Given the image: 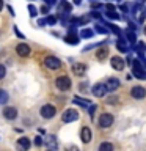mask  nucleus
I'll list each match as a JSON object with an SVG mask.
<instances>
[{
	"instance_id": "25",
	"label": "nucleus",
	"mask_w": 146,
	"mask_h": 151,
	"mask_svg": "<svg viewBox=\"0 0 146 151\" xmlns=\"http://www.w3.org/2000/svg\"><path fill=\"white\" fill-rule=\"evenodd\" d=\"M99 151H113V145L108 143V142H102L99 145Z\"/></svg>"
},
{
	"instance_id": "18",
	"label": "nucleus",
	"mask_w": 146,
	"mask_h": 151,
	"mask_svg": "<svg viewBox=\"0 0 146 151\" xmlns=\"http://www.w3.org/2000/svg\"><path fill=\"white\" fill-rule=\"evenodd\" d=\"M104 25H105V27H108V30H110V32H113V33H115V35H116L118 38H122V32H121V28H120V27L113 25L112 22H105Z\"/></svg>"
},
{
	"instance_id": "10",
	"label": "nucleus",
	"mask_w": 146,
	"mask_h": 151,
	"mask_svg": "<svg viewBox=\"0 0 146 151\" xmlns=\"http://www.w3.org/2000/svg\"><path fill=\"white\" fill-rule=\"evenodd\" d=\"M105 87H107V91H115V90L120 87V80L115 79V77H110V79H107L105 80Z\"/></svg>"
},
{
	"instance_id": "42",
	"label": "nucleus",
	"mask_w": 146,
	"mask_h": 151,
	"mask_svg": "<svg viewBox=\"0 0 146 151\" xmlns=\"http://www.w3.org/2000/svg\"><path fill=\"white\" fill-rule=\"evenodd\" d=\"M129 28H132V30H135V24H134V22H129Z\"/></svg>"
},
{
	"instance_id": "23",
	"label": "nucleus",
	"mask_w": 146,
	"mask_h": 151,
	"mask_svg": "<svg viewBox=\"0 0 146 151\" xmlns=\"http://www.w3.org/2000/svg\"><path fill=\"white\" fill-rule=\"evenodd\" d=\"M80 38H93L94 36V30L91 28H83V30H80Z\"/></svg>"
},
{
	"instance_id": "39",
	"label": "nucleus",
	"mask_w": 146,
	"mask_h": 151,
	"mask_svg": "<svg viewBox=\"0 0 146 151\" xmlns=\"http://www.w3.org/2000/svg\"><path fill=\"white\" fill-rule=\"evenodd\" d=\"M46 24H47L46 19H39V21H38V25H46Z\"/></svg>"
},
{
	"instance_id": "14",
	"label": "nucleus",
	"mask_w": 146,
	"mask_h": 151,
	"mask_svg": "<svg viewBox=\"0 0 146 151\" xmlns=\"http://www.w3.org/2000/svg\"><path fill=\"white\" fill-rule=\"evenodd\" d=\"M3 116L6 118V120H14V118L17 116V110H16L14 107H5Z\"/></svg>"
},
{
	"instance_id": "33",
	"label": "nucleus",
	"mask_w": 146,
	"mask_h": 151,
	"mask_svg": "<svg viewBox=\"0 0 146 151\" xmlns=\"http://www.w3.org/2000/svg\"><path fill=\"white\" fill-rule=\"evenodd\" d=\"M91 17H96V19H102L101 13H97V11H93V13H91Z\"/></svg>"
},
{
	"instance_id": "31",
	"label": "nucleus",
	"mask_w": 146,
	"mask_h": 151,
	"mask_svg": "<svg viewBox=\"0 0 146 151\" xmlns=\"http://www.w3.org/2000/svg\"><path fill=\"white\" fill-rule=\"evenodd\" d=\"M5 76H6V68H5L3 65H0V80H2Z\"/></svg>"
},
{
	"instance_id": "9",
	"label": "nucleus",
	"mask_w": 146,
	"mask_h": 151,
	"mask_svg": "<svg viewBox=\"0 0 146 151\" xmlns=\"http://www.w3.org/2000/svg\"><path fill=\"white\" fill-rule=\"evenodd\" d=\"M110 61H112V68L116 69V71H122V69H124V66H126L124 60L120 58V57H112Z\"/></svg>"
},
{
	"instance_id": "1",
	"label": "nucleus",
	"mask_w": 146,
	"mask_h": 151,
	"mask_svg": "<svg viewBox=\"0 0 146 151\" xmlns=\"http://www.w3.org/2000/svg\"><path fill=\"white\" fill-rule=\"evenodd\" d=\"M55 83H57V88L63 90V91L69 90L71 85H72V82H71V79L68 77V76H60V77L55 80Z\"/></svg>"
},
{
	"instance_id": "11",
	"label": "nucleus",
	"mask_w": 146,
	"mask_h": 151,
	"mask_svg": "<svg viewBox=\"0 0 146 151\" xmlns=\"http://www.w3.org/2000/svg\"><path fill=\"white\" fill-rule=\"evenodd\" d=\"M16 52H17V55H21V57H28L31 49H30V46H27V44H17Z\"/></svg>"
},
{
	"instance_id": "38",
	"label": "nucleus",
	"mask_w": 146,
	"mask_h": 151,
	"mask_svg": "<svg viewBox=\"0 0 146 151\" xmlns=\"http://www.w3.org/2000/svg\"><path fill=\"white\" fill-rule=\"evenodd\" d=\"M121 9L124 13H129V6H127V5H121Z\"/></svg>"
},
{
	"instance_id": "41",
	"label": "nucleus",
	"mask_w": 146,
	"mask_h": 151,
	"mask_svg": "<svg viewBox=\"0 0 146 151\" xmlns=\"http://www.w3.org/2000/svg\"><path fill=\"white\" fill-rule=\"evenodd\" d=\"M66 151H79V148H77V146H74V145H72V146H69V148L66 150Z\"/></svg>"
},
{
	"instance_id": "44",
	"label": "nucleus",
	"mask_w": 146,
	"mask_h": 151,
	"mask_svg": "<svg viewBox=\"0 0 146 151\" xmlns=\"http://www.w3.org/2000/svg\"><path fill=\"white\" fill-rule=\"evenodd\" d=\"M3 8V0H0V9Z\"/></svg>"
},
{
	"instance_id": "16",
	"label": "nucleus",
	"mask_w": 146,
	"mask_h": 151,
	"mask_svg": "<svg viewBox=\"0 0 146 151\" xmlns=\"http://www.w3.org/2000/svg\"><path fill=\"white\" fill-rule=\"evenodd\" d=\"M71 9H72V5L68 3V0H61L60 2V13L63 14H69Z\"/></svg>"
},
{
	"instance_id": "12",
	"label": "nucleus",
	"mask_w": 146,
	"mask_h": 151,
	"mask_svg": "<svg viewBox=\"0 0 146 151\" xmlns=\"http://www.w3.org/2000/svg\"><path fill=\"white\" fill-rule=\"evenodd\" d=\"M72 73L75 76H83L85 73H87V66H85L83 63H74L72 65Z\"/></svg>"
},
{
	"instance_id": "32",
	"label": "nucleus",
	"mask_w": 146,
	"mask_h": 151,
	"mask_svg": "<svg viewBox=\"0 0 146 151\" xmlns=\"http://www.w3.org/2000/svg\"><path fill=\"white\" fill-rule=\"evenodd\" d=\"M42 143H44V140H42L41 137H36V140H35V145H36V146H41Z\"/></svg>"
},
{
	"instance_id": "13",
	"label": "nucleus",
	"mask_w": 146,
	"mask_h": 151,
	"mask_svg": "<svg viewBox=\"0 0 146 151\" xmlns=\"http://www.w3.org/2000/svg\"><path fill=\"white\" fill-rule=\"evenodd\" d=\"M44 145L49 146V150H57V146H58V143H57V139H55V135H47L46 139H44Z\"/></svg>"
},
{
	"instance_id": "20",
	"label": "nucleus",
	"mask_w": 146,
	"mask_h": 151,
	"mask_svg": "<svg viewBox=\"0 0 146 151\" xmlns=\"http://www.w3.org/2000/svg\"><path fill=\"white\" fill-rule=\"evenodd\" d=\"M107 57H108V50H107V49L101 47V49L96 50V58H97V60H105Z\"/></svg>"
},
{
	"instance_id": "8",
	"label": "nucleus",
	"mask_w": 146,
	"mask_h": 151,
	"mask_svg": "<svg viewBox=\"0 0 146 151\" xmlns=\"http://www.w3.org/2000/svg\"><path fill=\"white\" fill-rule=\"evenodd\" d=\"M132 98H135V99H143V98H146V88L140 87V85L134 87V88H132Z\"/></svg>"
},
{
	"instance_id": "26",
	"label": "nucleus",
	"mask_w": 146,
	"mask_h": 151,
	"mask_svg": "<svg viewBox=\"0 0 146 151\" xmlns=\"http://www.w3.org/2000/svg\"><path fill=\"white\" fill-rule=\"evenodd\" d=\"M74 102L79 104L80 107H88V101H87V99H82V98H79V96L74 98Z\"/></svg>"
},
{
	"instance_id": "2",
	"label": "nucleus",
	"mask_w": 146,
	"mask_h": 151,
	"mask_svg": "<svg viewBox=\"0 0 146 151\" xmlns=\"http://www.w3.org/2000/svg\"><path fill=\"white\" fill-rule=\"evenodd\" d=\"M44 65H46V68H49V69H60V66H61V61L57 58V57L54 55H49V57H46L44 58Z\"/></svg>"
},
{
	"instance_id": "27",
	"label": "nucleus",
	"mask_w": 146,
	"mask_h": 151,
	"mask_svg": "<svg viewBox=\"0 0 146 151\" xmlns=\"http://www.w3.org/2000/svg\"><path fill=\"white\" fill-rule=\"evenodd\" d=\"M8 93L5 91V90L0 88V104H5V102H8Z\"/></svg>"
},
{
	"instance_id": "3",
	"label": "nucleus",
	"mask_w": 146,
	"mask_h": 151,
	"mask_svg": "<svg viewBox=\"0 0 146 151\" xmlns=\"http://www.w3.org/2000/svg\"><path fill=\"white\" fill-rule=\"evenodd\" d=\"M39 113H41V116H42V118H47V120H49V118H54V116H55L57 110H55V107H54V106L47 104V106H42V107H41Z\"/></svg>"
},
{
	"instance_id": "46",
	"label": "nucleus",
	"mask_w": 146,
	"mask_h": 151,
	"mask_svg": "<svg viewBox=\"0 0 146 151\" xmlns=\"http://www.w3.org/2000/svg\"><path fill=\"white\" fill-rule=\"evenodd\" d=\"M49 151H52V150H49Z\"/></svg>"
},
{
	"instance_id": "17",
	"label": "nucleus",
	"mask_w": 146,
	"mask_h": 151,
	"mask_svg": "<svg viewBox=\"0 0 146 151\" xmlns=\"http://www.w3.org/2000/svg\"><path fill=\"white\" fill-rule=\"evenodd\" d=\"M79 41H80V36L74 35V33H69V35H66V38H64V42H68V44H72V46L79 44Z\"/></svg>"
},
{
	"instance_id": "7",
	"label": "nucleus",
	"mask_w": 146,
	"mask_h": 151,
	"mask_svg": "<svg viewBox=\"0 0 146 151\" xmlns=\"http://www.w3.org/2000/svg\"><path fill=\"white\" fill-rule=\"evenodd\" d=\"M30 139H27V137H21V139L17 140V151H28V148H30Z\"/></svg>"
},
{
	"instance_id": "40",
	"label": "nucleus",
	"mask_w": 146,
	"mask_h": 151,
	"mask_svg": "<svg viewBox=\"0 0 146 151\" xmlns=\"http://www.w3.org/2000/svg\"><path fill=\"white\" fill-rule=\"evenodd\" d=\"M94 110H96V106L89 107V115H91V118H93V115H94Z\"/></svg>"
},
{
	"instance_id": "4",
	"label": "nucleus",
	"mask_w": 146,
	"mask_h": 151,
	"mask_svg": "<svg viewBox=\"0 0 146 151\" xmlns=\"http://www.w3.org/2000/svg\"><path fill=\"white\" fill-rule=\"evenodd\" d=\"M79 118V113L77 110H74V109H68V110H64L63 116H61V120H63L64 123H72Z\"/></svg>"
},
{
	"instance_id": "30",
	"label": "nucleus",
	"mask_w": 146,
	"mask_h": 151,
	"mask_svg": "<svg viewBox=\"0 0 146 151\" xmlns=\"http://www.w3.org/2000/svg\"><path fill=\"white\" fill-rule=\"evenodd\" d=\"M46 21H47V24H49V25H55V24H57V21H58V19H57L55 16H49V17L46 19Z\"/></svg>"
},
{
	"instance_id": "5",
	"label": "nucleus",
	"mask_w": 146,
	"mask_h": 151,
	"mask_svg": "<svg viewBox=\"0 0 146 151\" xmlns=\"http://www.w3.org/2000/svg\"><path fill=\"white\" fill-rule=\"evenodd\" d=\"M113 124V116L110 113H102L101 118H99V126L101 127H110Z\"/></svg>"
},
{
	"instance_id": "43",
	"label": "nucleus",
	"mask_w": 146,
	"mask_h": 151,
	"mask_svg": "<svg viewBox=\"0 0 146 151\" xmlns=\"http://www.w3.org/2000/svg\"><path fill=\"white\" fill-rule=\"evenodd\" d=\"M82 3V0H74V5H80Z\"/></svg>"
},
{
	"instance_id": "6",
	"label": "nucleus",
	"mask_w": 146,
	"mask_h": 151,
	"mask_svg": "<svg viewBox=\"0 0 146 151\" xmlns=\"http://www.w3.org/2000/svg\"><path fill=\"white\" fill-rule=\"evenodd\" d=\"M91 91L96 98H102V96H105V93H107V87H105V83H96Z\"/></svg>"
},
{
	"instance_id": "19",
	"label": "nucleus",
	"mask_w": 146,
	"mask_h": 151,
	"mask_svg": "<svg viewBox=\"0 0 146 151\" xmlns=\"http://www.w3.org/2000/svg\"><path fill=\"white\" fill-rule=\"evenodd\" d=\"M116 47H118V50L120 52H129V47H127V44H126V41H124V38H120V40L116 41Z\"/></svg>"
},
{
	"instance_id": "28",
	"label": "nucleus",
	"mask_w": 146,
	"mask_h": 151,
	"mask_svg": "<svg viewBox=\"0 0 146 151\" xmlns=\"http://www.w3.org/2000/svg\"><path fill=\"white\" fill-rule=\"evenodd\" d=\"M141 11V3H137V5H134L132 6V16H138V13Z\"/></svg>"
},
{
	"instance_id": "36",
	"label": "nucleus",
	"mask_w": 146,
	"mask_h": 151,
	"mask_svg": "<svg viewBox=\"0 0 146 151\" xmlns=\"http://www.w3.org/2000/svg\"><path fill=\"white\" fill-rule=\"evenodd\" d=\"M101 44H104V42H99V44H94V47H96V46H101ZM91 47H93V46H87V47H85V49H83V52L89 50V49H91Z\"/></svg>"
},
{
	"instance_id": "24",
	"label": "nucleus",
	"mask_w": 146,
	"mask_h": 151,
	"mask_svg": "<svg viewBox=\"0 0 146 151\" xmlns=\"http://www.w3.org/2000/svg\"><path fill=\"white\" fill-rule=\"evenodd\" d=\"M105 16L113 19V21H120V19H121V16L116 13V9H112V11H107V9H105Z\"/></svg>"
},
{
	"instance_id": "37",
	"label": "nucleus",
	"mask_w": 146,
	"mask_h": 151,
	"mask_svg": "<svg viewBox=\"0 0 146 151\" xmlns=\"http://www.w3.org/2000/svg\"><path fill=\"white\" fill-rule=\"evenodd\" d=\"M14 32H16V35H17L19 38H25V36H24V35H22V33H21V32H19V30H17V27H14Z\"/></svg>"
},
{
	"instance_id": "21",
	"label": "nucleus",
	"mask_w": 146,
	"mask_h": 151,
	"mask_svg": "<svg viewBox=\"0 0 146 151\" xmlns=\"http://www.w3.org/2000/svg\"><path fill=\"white\" fill-rule=\"evenodd\" d=\"M94 32L101 33V35H108V33H110V30H108V27H105L104 24H97V25L94 27Z\"/></svg>"
},
{
	"instance_id": "22",
	"label": "nucleus",
	"mask_w": 146,
	"mask_h": 151,
	"mask_svg": "<svg viewBox=\"0 0 146 151\" xmlns=\"http://www.w3.org/2000/svg\"><path fill=\"white\" fill-rule=\"evenodd\" d=\"M126 38H127V41L130 42V44H135L137 42V36H135V32L134 30H126Z\"/></svg>"
},
{
	"instance_id": "34",
	"label": "nucleus",
	"mask_w": 146,
	"mask_h": 151,
	"mask_svg": "<svg viewBox=\"0 0 146 151\" xmlns=\"http://www.w3.org/2000/svg\"><path fill=\"white\" fill-rule=\"evenodd\" d=\"M44 2H46L47 6H52V5H55V3H57V0H44Z\"/></svg>"
},
{
	"instance_id": "29",
	"label": "nucleus",
	"mask_w": 146,
	"mask_h": 151,
	"mask_svg": "<svg viewBox=\"0 0 146 151\" xmlns=\"http://www.w3.org/2000/svg\"><path fill=\"white\" fill-rule=\"evenodd\" d=\"M28 14H30L31 17H35L36 14H38V9H36L35 5H28Z\"/></svg>"
},
{
	"instance_id": "15",
	"label": "nucleus",
	"mask_w": 146,
	"mask_h": 151,
	"mask_svg": "<svg viewBox=\"0 0 146 151\" xmlns=\"http://www.w3.org/2000/svg\"><path fill=\"white\" fill-rule=\"evenodd\" d=\"M80 139H82L83 143H89V140H91V131H89V127H82V132H80Z\"/></svg>"
},
{
	"instance_id": "35",
	"label": "nucleus",
	"mask_w": 146,
	"mask_h": 151,
	"mask_svg": "<svg viewBox=\"0 0 146 151\" xmlns=\"http://www.w3.org/2000/svg\"><path fill=\"white\" fill-rule=\"evenodd\" d=\"M41 13H49V6H47V5H44V6H41Z\"/></svg>"
},
{
	"instance_id": "45",
	"label": "nucleus",
	"mask_w": 146,
	"mask_h": 151,
	"mask_svg": "<svg viewBox=\"0 0 146 151\" xmlns=\"http://www.w3.org/2000/svg\"><path fill=\"white\" fill-rule=\"evenodd\" d=\"M145 35H146V25H145Z\"/></svg>"
}]
</instances>
